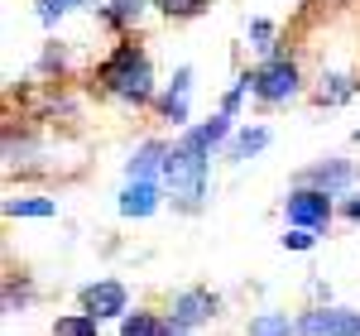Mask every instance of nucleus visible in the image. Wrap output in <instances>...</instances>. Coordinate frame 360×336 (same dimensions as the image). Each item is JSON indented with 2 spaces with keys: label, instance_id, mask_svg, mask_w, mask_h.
Masks as SVG:
<instances>
[{
  "label": "nucleus",
  "instance_id": "obj_1",
  "mask_svg": "<svg viewBox=\"0 0 360 336\" xmlns=\"http://www.w3.org/2000/svg\"><path fill=\"white\" fill-rule=\"evenodd\" d=\"M96 86L125 101V106H149L154 101V67H149V53L139 44H115L111 53L96 63Z\"/></svg>",
  "mask_w": 360,
  "mask_h": 336
},
{
  "label": "nucleus",
  "instance_id": "obj_2",
  "mask_svg": "<svg viewBox=\"0 0 360 336\" xmlns=\"http://www.w3.org/2000/svg\"><path fill=\"white\" fill-rule=\"evenodd\" d=\"M207 149L193 140V130H183V140L168 144V159H164V183L173 193V207L178 212H197L202 197H207Z\"/></svg>",
  "mask_w": 360,
  "mask_h": 336
},
{
  "label": "nucleus",
  "instance_id": "obj_3",
  "mask_svg": "<svg viewBox=\"0 0 360 336\" xmlns=\"http://www.w3.org/2000/svg\"><path fill=\"white\" fill-rule=\"evenodd\" d=\"M250 77V96L255 101H264V106H283V101H293L298 91H303V72H298V63L293 58H264L255 72H245Z\"/></svg>",
  "mask_w": 360,
  "mask_h": 336
},
{
  "label": "nucleus",
  "instance_id": "obj_4",
  "mask_svg": "<svg viewBox=\"0 0 360 336\" xmlns=\"http://www.w3.org/2000/svg\"><path fill=\"white\" fill-rule=\"evenodd\" d=\"M283 217H288V226L293 231H327L336 217V202L327 193H317V188H293L288 193V202H283Z\"/></svg>",
  "mask_w": 360,
  "mask_h": 336
},
{
  "label": "nucleus",
  "instance_id": "obj_5",
  "mask_svg": "<svg viewBox=\"0 0 360 336\" xmlns=\"http://www.w3.org/2000/svg\"><path fill=\"white\" fill-rule=\"evenodd\" d=\"M217 293L212 288H183L178 298H173V312H168V327L173 332H193V327H202V322H212L217 317Z\"/></svg>",
  "mask_w": 360,
  "mask_h": 336
},
{
  "label": "nucleus",
  "instance_id": "obj_6",
  "mask_svg": "<svg viewBox=\"0 0 360 336\" xmlns=\"http://www.w3.org/2000/svg\"><path fill=\"white\" fill-rule=\"evenodd\" d=\"M82 312L86 317H130V293L120 279H101V283H86L82 288Z\"/></svg>",
  "mask_w": 360,
  "mask_h": 336
},
{
  "label": "nucleus",
  "instance_id": "obj_7",
  "mask_svg": "<svg viewBox=\"0 0 360 336\" xmlns=\"http://www.w3.org/2000/svg\"><path fill=\"white\" fill-rule=\"evenodd\" d=\"M360 332V312L346 308H317L298 317V336H356Z\"/></svg>",
  "mask_w": 360,
  "mask_h": 336
},
{
  "label": "nucleus",
  "instance_id": "obj_8",
  "mask_svg": "<svg viewBox=\"0 0 360 336\" xmlns=\"http://www.w3.org/2000/svg\"><path fill=\"white\" fill-rule=\"evenodd\" d=\"M351 183H356V168L341 164V159H327V164H317L307 173V188H317V193H327V197H341Z\"/></svg>",
  "mask_w": 360,
  "mask_h": 336
},
{
  "label": "nucleus",
  "instance_id": "obj_9",
  "mask_svg": "<svg viewBox=\"0 0 360 336\" xmlns=\"http://www.w3.org/2000/svg\"><path fill=\"white\" fill-rule=\"evenodd\" d=\"M188 86H193V67H178L173 86L159 96V115L173 120V125H183V120H188Z\"/></svg>",
  "mask_w": 360,
  "mask_h": 336
},
{
  "label": "nucleus",
  "instance_id": "obj_10",
  "mask_svg": "<svg viewBox=\"0 0 360 336\" xmlns=\"http://www.w3.org/2000/svg\"><path fill=\"white\" fill-rule=\"evenodd\" d=\"M164 159H168V144L149 140L135 149V159H130V183H154V173H164Z\"/></svg>",
  "mask_w": 360,
  "mask_h": 336
},
{
  "label": "nucleus",
  "instance_id": "obj_11",
  "mask_svg": "<svg viewBox=\"0 0 360 336\" xmlns=\"http://www.w3.org/2000/svg\"><path fill=\"white\" fill-rule=\"evenodd\" d=\"M159 207V183H130L120 193V217H149Z\"/></svg>",
  "mask_w": 360,
  "mask_h": 336
},
{
  "label": "nucleus",
  "instance_id": "obj_12",
  "mask_svg": "<svg viewBox=\"0 0 360 336\" xmlns=\"http://www.w3.org/2000/svg\"><path fill=\"white\" fill-rule=\"evenodd\" d=\"M120 336H173L168 317H154V312H130L120 317Z\"/></svg>",
  "mask_w": 360,
  "mask_h": 336
},
{
  "label": "nucleus",
  "instance_id": "obj_13",
  "mask_svg": "<svg viewBox=\"0 0 360 336\" xmlns=\"http://www.w3.org/2000/svg\"><path fill=\"white\" fill-rule=\"evenodd\" d=\"M139 15H144V0H111V5H101V25L115 29V34L130 29Z\"/></svg>",
  "mask_w": 360,
  "mask_h": 336
},
{
  "label": "nucleus",
  "instance_id": "obj_14",
  "mask_svg": "<svg viewBox=\"0 0 360 336\" xmlns=\"http://www.w3.org/2000/svg\"><path fill=\"white\" fill-rule=\"evenodd\" d=\"M226 135H231V115H212V120H202V125H193V140L212 154V149H221Z\"/></svg>",
  "mask_w": 360,
  "mask_h": 336
},
{
  "label": "nucleus",
  "instance_id": "obj_15",
  "mask_svg": "<svg viewBox=\"0 0 360 336\" xmlns=\"http://www.w3.org/2000/svg\"><path fill=\"white\" fill-rule=\"evenodd\" d=\"M53 336H101V322L86 317V312H68L53 322Z\"/></svg>",
  "mask_w": 360,
  "mask_h": 336
},
{
  "label": "nucleus",
  "instance_id": "obj_16",
  "mask_svg": "<svg viewBox=\"0 0 360 336\" xmlns=\"http://www.w3.org/2000/svg\"><path fill=\"white\" fill-rule=\"evenodd\" d=\"M264 144H269V130H264V125H255V130H240V135L231 140L226 154H231V159H250V154H259Z\"/></svg>",
  "mask_w": 360,
  "mask_h": 336
},
{
  "label": "nucleus",
  "instance_id": "obj_17",
  "mask_svg": "<svg viewBox=\"0 0 360 336\" xmlns=\"http://www.w3.org/2000/svg\"><path fill=\"white\" fill-rule=\"evenodd\" d=\"M293 332H298V322H288L283 312H264L250 322V336H293Z\"/></svg>",
  "mask_w": 360,
  "mask_h": 336
},
{
  "label": "nucleus",
  "instance_id": "obj_18",
  "mask_svg": "<svg viewBox=\"0 0 360 336\" xmlns=\"http://www.w3.org/2000/svg\"><path fill=\"white\" fill-rule=\"evenodd\" d=\"M149 5H154L159 15H168V20H197L212 0H149Z\"/></svg>",
  "mask_w": 360,
  "mask_h": 336
},
{
  "label": "nucleus",
  "instance_id": "obj_19",
  "mask_svg": "<svg viewBox=\"0 0 360 336\" xmlns=\"http://www.w3.org/2000/svg\"><path fill=\"white\" fill-rule=\"evenodd\" d=\"M360 82H351V77H322V86H317V101L322 106H341L351 91H356Z\"/></svg>",
  "mask_w": 360,
  "mask_h": 336
},
{
  "label": "nucleus",
  "instance_id": "obj_20",
  "mask_svg": "<svg viewBox=\"0 0 360 336\" xmlns=\"http://www.w3.org/2000/svg\"><path fill=\"white\" fill-rule=\"evenodd\" d=\"M58 207L49 197H20V202H5V217H53Z\"/></svg>",
  "mask_w": 360,
  "mask_h": 336
},
{
  "label": "nucleus",
  "instance_id": "obj_21",
  "mask_svg": "<svg viewBox=\"0 0 360 336\" xmlns=\"http://www.w3.org/2000/svg\"><path fill=\"white\" fill-rule=\"evenodd\" d=\"M77 0H39V15H44V25H53V20H63L68 10H72Z\"/></svg>",
  "mask_w": 360,
  "mask_h": 336
},
{
  "label": "nucleus",
  "instance_id": "obj_22",
  "mask_svg": "<svg viewBox=\"0 0 360 336\" xmlns=\"http://www.w3.org/2000/svg\"><path fill=\"white\" fill-rule=\"evenodd\" d=\"M283 250H312V231H288L283 235Z\"/></svg>",
  "mask_w": 360,
  "mask_h": 336
},
{
  "label": "nucleus",
  "instance_id": "obj_23",
  "mask_svg": "<svg viewBox=\"0 0 360 336\" xmlns=\"http://www.w3.org/2000/svg\"><path fill=\"white\" fill-rule=\"evenodd\" d=\"M250 34H255V39H269V34H274V25H269V20H255V25H250Z\"/></svg>",
  "mask_w": 360,
  "mask_h": 336
},
{
  "label": "nucleus",
  "instance_id": "obj_24",
  "mask_svg": "<svg viewBox=\"0 0 360 336\" xmlns=\"http://www.w3.org/2000/svg\"><path fill=\"white\" fill-rule=\"evenodd\" d=\"M341 212H346V217H351V221H360V197H351V202H346V207H341Z\"/></svg>",
  "mask_w": 360,
  "mask_h": 336
},
{
  "label": "nucleus",
  "instance_id": "obj_25",
  "mask_svg": "<svg viewBox=\"0 0 360 336\" xmlns=\"http://www.w3.org/2000/svg\"><path fill=\"white\" fill-rule=\"evenodd\" d=\"M173 336H193V332H173Z\"/></svg>",
  "mask_w": 360,
  "mask_h": 336
},
{
  "label": "nucleus",
  "instance_id": "obj_26",
  "mask_svg": "<svg viewBox=\"0 0 360 336\" xmlns=\"http://www.w3.org/2000/svg\"><path fill=\"white\" fill-rule=\"evenodd\" d=\"M356 140H360V130H356Z\"/></svg>",
  "mask_w": 360,
  "mask_h": 336
},
{
  "label": "nucleus",
  "instance_id": "obj_27",
  "mask_svg": "<svg viewBox=\"0 0 360 336\" xmlns=\"http://www.w3.org/2000/svg\"><path fill=\"white\" fill-rule=\"evenodd\" d=\"M356 336H360V332H356Z\"/></svg>",
  "mask_w": 360,
  "mask_h": 336
}]
</instances>
